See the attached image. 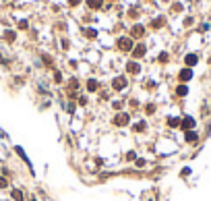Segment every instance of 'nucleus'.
I'll return each mask as SVG.
<instances>
[{"instance_id":"f257e3e1","label":"nucleus","mask_w":211,"mask_h":201,"mask_svg":"<svg viewBox=\"0 0 211 201\" xmlns=\"http://www.w3.org/2000/svg\"><path fill=\"white\" fill-rule=\"evenodd\" d=\"M118 48L124 50V52L132 50V38H120V40H118Z\"/></svg>"},{"instance_id":"f03ea898","label":"nucleus","mask_w":211,"mask_h":201,"mask_svg":"<svg viewBox=\"0 0 211 201\" xmlns=\"http://www.w3.org/2000/svg\"><path fill=\"white\" fill-rule=\"evenodd\" d=\"M114 124H118V126L128 124V114H118V116H114Z\"/></svg>"},{"instance_id":"7ed1b4c3","label":"nucleus","mask_w":211,"mask_h":201,"mask_svg":"<svg viewBox=\"0 0 211 201\" xmlns=\"http://www.w3.org/2000/svg\"><path fill=\"white\" fill-rule=\"evenodd\" d=\"M112 85H114V89H124V87H126V79H124V77H116Z\"/></svg>"},{"instance_id":"20e7f679","label":"nucleus","mask_w":211,"mask_h":201,"mask_svg":"<svg viewBox=\"0 0 211 201\" xmlns=\"http://www.w3.org/2000/svg\"><path fill=\"white\" fill-rule=\"evenodd\" d=\"M126 71H128V73H130V75H137V73L141 71V67H139L137 62H132V60H130V62H128V64H126Z\"/></svg>"},{"instance_id":"39448f33","label":"nucleus","mask_w":211,"mask_h":201,"mask_svg":"<svg viewBox=\"0 0 211 201\" xmlns=\"http://www.w3.org/2000/svg\"><path fill=\"white\" fill-rule=\"evenodd\" d=\"M182 124V131H193V126H195V120L193 118H184V120L180 122Z\"/></svg>"},{"instance_id":"423d86ee","label":"nucleus","mask_w":211,"mask_h":201,"mask_svg":"<svg viewBox=\"0 0 211 201\" xmlns=\"http://www.w3.org/2000/svg\"><path fill=\"white\" fill-rule=\"evenodd\" d=\"M143 54H145V46H143V44L135 46V50H132V56H135V58H141Z\"/></svg>"},{"instance_id":"0eeeda50","label":"nucleus","mask_w":211,"mask_h":201,"mask_svg":"<svg viewBox=\"0 0 211 201\" xmlns=\"http://www.w3.org/2000/svg\"><path fill=\"white\" fill-rule=\"evenodd\" d=\"M190 77H193L190 69H184V71H180V81H188Z\"/></svg>"},{"instance_id":"6e6552de","label":"nucleus","mask_w":211,"mask_h":201,"mask_svg":"<svg viewBox=\"0 0 211 201\" xmlns=\"http://www.w3.org/2000/svg\"><path fill=\"white\" fill-rule=\"evenodd\" d=\"M143 31H145V29H143L141 25H135V27H132V35H135V38H141Z\"/></svg>"},{"instance_id":"1a4fd4ad","label":"nucleus","mask_w":211,"mask_h":201,"mask_svg":"<svg viewBox=\"0 0 211 201\" xmlns=\"http://www.w3.org/2000/svg\"><path fill=\"white\" fill-rule=\"evenodd\" d=\"M87 4H89V8H99L104 4V0H87Z\"/></svg>"},{"instance_id":"9d476101","label":"nucleus","mask_w":211,"mask_h":201,"mask_svg":"<svg viewBox=\"0 0 211 201\" xmlns=\"http://www.w3.org/2000/svg\"><path fill=\"white\" fill-rule=\"evenodd\" d=\"M10 197H12V199H15V201H23V193H21L19 189H15V191L10 193Z\"/></svg>"},{"instance_id":"9b49d317","label":"nucleus","mask_w":211,"mask_h":201,"mask_svg":"<svg viewBox=\"0 0 211 201\" xmlns=\"http://www.w3.org/2000/svg\"><path fill=\"white\" fill-rule=\"evenodd\" d=\"M87 89H89V91H97V81H95V79H89V83H87Z\"/></svg>"},{"instance_id":"f8f14e48","label":"nucleus","mask_w":211,"mask_h":201,"mask_svg":"<svg viewBox=\"0 0 211 201\" xmlns=\"http://www.w3.org/2000/svg\"><path fill=\"white\" fill-rule=\"evenodd\" d=\"M186 64H188V67L197 64V56H195V54H188V56H186Z\"/></svg>"},{"instance_id":"ddd939ff","label":"nucleus","mask_w":211,"mask_h":201,"mask_svg":"<svg viewBox=\"0 0 211 201\" xmlns=\"http://www.w3.org/2000/svg\"><path fill=\"white\" fill-rule=\"evenodd\" d=\"M197 137H199V135H197L195 131H186V141H197Z\"/></svg>"},{"instance_id":"4468645a","label":"nucleus","mask_w":211,"mask_h":201,"mask_svg":"<svg viewBox=\"0 0 211 201\" xmlns=\"http://www.w3.org/2000/svg\"><path fill=\"white\" fill-rule=\"evenodd\" d=\"M145 126H147V124H145V122L141 120V122H137V124H135V126H132V129H135V131H139V133H141V131H145Z\"/></svg>"},{"instance_id":"2eb2a0df","label":"nucleus","mask_w":211,"mask_h":201,"mask_svg":"<svg viewBox=\"0 0 211 201\" xmlns=\"http://www.w3.org/2000/svg\"><path fill=\"white\" fill-rule=\"evenodd\" d=\"M186 91H188V89H186L184 85H180V87L176 89V93H178V95H186Z\"/></svg>"},{"instance_id":"dca6fc26","label":"nucleus","mask_w":211,"mask_h":201,"mask_svg":"<svg viewBox=\"0 0 211 201\" xmlns=\"http://www.w3.org/2000/svg\"><path fill=\"white\" fill-rule=\"evenodd\" d=\"M4 187H8V180L4 176H0V189H4Z\"/></svg>"},{"instance_id":"f3484780","label":"nucleus","mask_w":211,"mask_h":201,"mask_svg":"<svg viewBox=\"0 0 211 201\" xmlns=\"http://www.w3.org/2000/svg\"><path fill=\"white\" fill-rule=\"evenodd\" d=\"M17 154H19V156H21V158H23L25 162H29V160H27V156H25V151H23L21 147H17Z\"/></svg>"},{"instance_id":"a211bd4d","label":"nucleus","mask_w":211,"mask_h":201,"mask_svg":"<svg viewBox=\"0 0 211 201\" xmlns=\"http://www.w3.org/2000/svg\"><path fill=\"white\" fill-rule=\"evenodd\" d=\"M170 126H178V124H180V120H178V118H170Z\"/></svg>"},{"instance_id":"6ab92c4d","label":"nucleus","mask_w":211,"mask_h":201,"mask_svg":"<svg viewBox=\"0 0 211 201\" xmlns=\"http://www.w3.org/2000/svg\"><path fill=\"white\" fill-rule=\"evenodd\" d=\"M4 35H6V40H8V41H12V40H15V33H12V31H6Z\"/></svg>"},{"instance_id":"aec40b11","label":"nucleus","mask_w":211,"mask_h":201,"mask_svg":"<svg viewBox=\"0 0 211 201\" xmlns=\"http://www.w3.org/2000/svg\"><path fill=\"white\" fill-rule=\"evenodd\" d=\"M135 166H137V168H143V166H145V160H137Z\"/></svg>"},{"instance_id":"412c9836","label":"nucleus","mask_w":211,"mask_h":201,"mask_svg":"<svg viewBox=\"0 0 211 201\" xmlns=\"http://www.w3.org/2000/svg\"><path fill=\"white\" fill-rule=\"evenodd\" d=\"M87 35L89 38H95V29H87Z\"/></svg>"},{"instance_id":"4be33fe9","label":"nucleus","mask_w":211,"mask_h":201,"mask_svg":"<svg viewBox=\"0 0 211 201\" xmlns=\"http://www.w3.org/2000/svg\"><path fill=\"white\" fill-rule=\"evenodd\" d=\"M147 112H155V106L153 104H147Z\"/></svg>"},{"instance_id":"5701e85b","label":"nucleus","mask_w":211,"mask_h":201,"mask_svg":"<svg viewBox=\"0 0 211 201\" xmlns=\"http://www.w3.org/2000/svg\"><path fill=\"white\" fill-rule=\"evenodd\" d=\"M54 79H56L58 83H60V81H62V75H60V73H54Z\"/></svg>"},{"instance_id":"b1692460","label":"nucleus","mask_w":211,"mask_h":201,"mask_svg":"<svg viewBox=\"0 0 211 201\" xmlns=\"http://www.w3.org/2000/svg\"><path fill=\"white\" fill-rule=\"evenodd\" d=\"M68 2H71L73 6H75V4H79V0H68Z\"/></svg>"}]
</instances>
